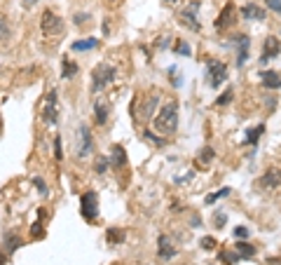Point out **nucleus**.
Here are the masks:
<instances>
[{"label": "nucleus", "mask_w": 281, "mask_h": 265, "mask_svg": "<svg viewBox=\"0 0 281 265\" xmlns=\"http://www.w3.org/2000/svg\"><path fill=\"white\" fill-rule=\"evenodd\" d=\"M152 127L159 136H174L178 129V101H167L152 117Z\"/></svg>", "instance_id": "nucleus-1"}, {"label": "nucleus", "mask_w": 281, "mask_h": 265, "mask_svg": "<svg viewBox=\"0 0 281 265\" xmlns=\"http://www.w3.org/2000/svg\"><path fill=\"white\" fill-rule=\"evenodd\" d=\"M115 78H117V68L113 63L108 61L96 63V68L92 71V94H103L105 89L113 85Z\"/></svg>", "instance_id": "nucleus-2"}, {"label": "nucleus", "mask_w": 281, "mask_h": 265, "mask_svg": "<svg viewBox=\"0 0 281 265\" xmlns=\"http://www.w3.org/2000/svg\"><path fill=\"white\" fill-rule=\"evenodd\" d=\"M94 153V136H92V129L87 124H80L78 132H75V155L80 159L89 158Z\"/></svg>", "instance_id": "nucleus-3"}, {"label": "nucleus", "mask_w": 281, "mask_h": 265, "mask_svg": "<svg viewBox=\"0 0 281 265\" xmlns=\"http://www.w3.org/2000/svg\"><path fill=\"white\" fill-rule=\"evenodd\" d=\"M199 0H190L185 7H181V12H178V21L183 24L185 28H190L192 33H199L202 31V24H199V19H197V12H199Z\"/></svg>", "instance_id": "nucleus-4"}, {"label": "nucleus", "mask_w": 281, "mask_h": 265, "mask_svg": "<svg viewBox=\"0 0 281 265\" xmlns=\"http://www.w3.org/2000/svg\"><path fill=\"white\" fill-rule=\"evenodd\" d=\"M40 113H43V120L49 124V127H54V124L59 122V92H56V89H49V92H47Z\"/></svg>", "instance_id": "nucleus-5"}, {"label": "nucleus", "mask_w": 281, "mask_h": 265, "mask_svg": "<svg viewBox=\"0 0 281 265\" xmlns=\"http://www.w3.org/2000/svg\"><path fill=\"white\" fill-rule=\"evenodd\" d=\"M80 213L87 223H94L98 218V195L94 190H87L80 197Z\"/></svg>", "instance_id": "nucleus-6"}, {"label": "nucleus", "mask_w": 281, "mask_h": 265, "mask_svg": "<svg viewBox=\"0 0 281 265\" xmlns=\"http://www.w3.org/2000/svg\"><path fill=\"white\" fill-rule=\"evenodd\" d=\"M206 80L213 89H218L225 80H228V63L220 61V59H211L206 63Z\"/></svg>", "instance_id": "nucleus-7"}, {"label": "nucleus", "mask_w": 281, "mask_h": 265, "mask_svg": "<svg viewBox=\"0 0 281 265\" xmlns=\"http://www.w3.org/2000/svg\"><path fill=\"white\" fill-rule=\"evenodd\" d=\"M40 31H43V36L52 38V36H59L63 31V19L52 12V9H45L43 17H40Z\"/></svg>", "instance_id": "nucleus-8"}, {"label": "nucleus", "mask_w": 281, "mask_h": 265, "mask_svg": "<svg viewBox=\"0 0 281 265\" xmlns=\"http://www.w3.org/2000/svg\"><path fill=\"white\" fill-rule=\"evenodd\" d=\"M159 110V94L157 92H150L145 97L140 99V106H139V120L140 122H152L155 113Z\"/></svg>", "instance_id": "nucleus-9"}, {"label": "nucleus", "mask_w": 281, "mask_h": 265, "mask_svg": "<svg viewBox=\"0 0 281 265\" xmlns=\"http://www.w3.org/2000/svg\"><path fill=\"white\" fill-rule=\"evenodd\" d=\"M237 14H239L237 5H234V2H228L225 7L220 9L218 19L213 21V26H216V31H220V33H225V31H230V28L234 26V21H237Z\"/></svg>", "instance_id": "nucleus-10"}, {"label": "nucleus", "mask_w": 281, "mask_h": 265, "mask_svg": "<svg viewBox=\"0 0 281 265\" xmlns=\"http://www.w3.org/2000/svg\"><path fill=\"white\" fill-rule=\"evenodd\" d=\"M157 256L159 261H174L178 256V247L169 235H159L157 237Z\"/></svg>", "instance_id": "nucleus-11"}, {"label": "nucleus", "mask_w": 281, "mask_h": 265, "mask_svg": "<svg viewBox=\"0 0 281 265\" xmlns=\"http://www.w3.org/2000/svg\"><path fill=\"white\" fill-rule=\"evenodd\" d=\"M281 54V40L274 36H267L263 43V52H260V63H267L272 61V59H277Z\"/></svg>", "instance_id": "nucleus-12"}, {"label": "nucleus", "mask_w": 281, "mask_h": 265, "mask_svg": "<svg viewBox=\"0 0 281 265\" xmlns=\"http://www.w3.org/2000/svg\"><path fill=\"white\" fill-rule=\"evenodd\" d=\"M281 186V169L279 167H270L263 176L258 178V188L260 190H274Z\"/></svg>", "instance_id": "nucleus-13"}, {"label": "nucleus", "mask_w": 281, "mask_h": 265, "mask_svg": "<svg viewBox=\"0 0 281 265\" xmlns=\"http://www.w3.org/2000/svg\"><path fill=\"white\" fill-rule=\"evenodd\" d=\"M234 47H237V68H241L248 61V50H251V38L246 33L234 36Z\"/></svg>", "instance_id": "nucleus-14"}, {"label": "nucleus", "mask_w": 281, "mask_h": 265, "mask_svg": "<svg viewBox=\"0 0 281 265\" xmlns=\"http://www.w3.org/2000/svg\"><path fill=\"white\" fill-rule=\"evenodd\" d=\"M94 120H96L98 127H103V124L110 120V101H108V99L98 97L96 101H94Z\"/></svg>", "instance_id": "nucleus-15"}, {"label": "nucleus", "mask_w": 281, "mask_h": 265, "mask_svg": "<svg viewBox=\"0 0 281 265\" xmlns=\"http://www.w3.org/2000/svg\"><path fill=\"white\" fill-rule=\"evenodd\" d=\"M239 14H241V19H246V21H265V9L260 7V5H255V2H248V5H244V7L239 9Z\"/></svg>", "instance_id": "nucleus-16"}, {"label": "nucleus", "mask_w": 281, "mask_h": 265, "mask_svg": "<svg viewBox=\"0 0 281 265\" xmlns=\"http://www.w3.org/2000/svg\"><path fill=\"white\" fill-rule=\"evenodd\" d=\"M110 167L113 169L127 167V151H124V146H120V143H115L113 151H110Z\"/></svg>", "instance_id": "nucleus-17"}, {"label": "nucleus", "mask_w": 281, "mask_h": 265, "mask_svg": "<svg viewBox=\"0 0 281 265\" xmlns=\"http://www.w3.org/2000/svg\"><path fill=\"white\" fill-rule=\"evenodd\" d=\"M260 82H263L265 89H272V92H277V89H281V73L263 71V73H260Z\"/></svg>", "instance_id": "nucleus-18"}, {"label": "nucleus", "mask_w": 281, "mask_h": 265, "mask_svg": "<svg viewBox=\"0 0 281 265\" xmlns=\"http://www.w3.org/2000/svg\"><path fill=\"white\" fill-rule=\"evenodd\" d=\"M234 251L239 254V258H241V261H248V258H253L255 254H258V249H255L253 244L244 242V239H239L237 244H234Z\"/></svg>", "instance_id": "nucleus-19"}, {"label": "nucleus", "mask_w": 281, "mask_h": 265, "mask_svg": "<svg viewBox=\"0 0 281 265\" xmlns=\"http://www.w3.org/2000/svg\"><path fill=\"white\" fill-rule=\"evenodd\" d=\"M124 237H127V232L122 228H108L105 230V242L110 244V247H117V244H122Z\"/></svg>", "instance_id": "nucleus-20"}, {"label": "nucleus", "mask_w": 281, "mask_h": 265, "mask_svg": "<svg viewBox=\"0 0 281 265\" xmlns=\"http://www.w3.org/2000/svg\"><path fill=\"white\" fill-rule=\"evenodd\" d=\"M78 63L75 61H70L68 56H66V59H63L61 61V78L63 80H70V78H75V75H78Z\"/></svg>", "instance_id": "nucleus-21"}, {"label": "nucleus", "mask_w": 281, "mask_h": 265, "mask_svg": "<svg viewBox=\"0 0 281 265\" xmlns=\"http://www.w3.org/2000/svg\"><path fill=\"white\" fill-rule=\"evenodd\" d=\"M263 132H265V124L263 122L255 124V127H251V129H248V134H246L244 143H246V146H255V143H258V139L263 136Z\"/></svg>", "instance_id": "nucleus-22"}, {"label": "nucleus", "mask_w": 281, "mask_h": 265, "mask_svg": "<svg viewBox=\"0 0 281 265\" xmlns=\"http://www.w3.org/2000/svg\"><path fill=\"white\" fill-rule=\"evenodd\" d=\"M94 47H98V40H96V38L75 40V43H73V52H89V50H94Z\"/></svg>", "instance_id": "nucleus-23"}, {"label": "nucleus", "mask_w": 281, "mask_h": 265, "mask_svg": "<svg viewBox=\"0 0 281 265\" xmlns=\"http://www.w3.org/2000/svg\"><path fill=\"white\" fill-rule=\"evenodd\" d=\"M108 169H110V158L96 155V159H94V171H96L98 176H103V174H108Z\"/></svg>", "instance_id": "nucleus-24"}, {"label": "nucleus", "mask_w": 281, "mask_h": 265, "mask_svg": "<svg viewBox=\"0 0 281 265\" xmlns=\"http://www.w3.org/2000/svg\"><path fill=\"white\" fill-rule=\"evenodd\" d=\"M213 158H216V151H213L211 146H204L202 151L197 153V162H199V164H209Z\"/></svg>", "instance_id": "nucleus-25"}, {"label": "nucleus", "mask_w": 281, "mask_h": 265, "mask_svg": "<svg viewBox=\"0 0 281 265\" xmlns=\"http://www.w3.org/2000/svg\"><path fill=\"white\" fill-rule=\"evenodd\" d=\"M218 256H220V261H223L225 265H234V263H239V261H241V258H239V254L234 251V249H232V251H220Z\"/></svg>", "instance_id": "nucleus-26"}, {"label": "nucleus", "mask_w": 281, "mask_h": 265, "mask_svg": "<svg viewBox=\"0 0 281 265\" xmlns=\"http://www.w3.org/2000/svg\"><path fill=\"white\" fill-rule=\"evenodd\" d=\"M230 195V188H220L218 193H209L206 197H204V202L206 204H213V202H218V200H223V197H228Z\"/></svg>", "instance_id": "nucleus-27"}, {"label": "nucleus", "mask_w": 281, "mask_h": 265, "mask_svg": "<svg viewBox=\"0 0 281 265\" xmlns=\"http://www.w3.org/2000/svg\"><path fill=\"white\" fill-rule=\"evenodd\" d=\"M232 99H234V87H228L218 99H216V106H228Z\"/></svg>", "instance_id": "nucleus-28"}, {"label": "nucleus", "mask_w": 281, "mask_h": 265, "mask_svg": "<svg viewBox=\"0 0 281 265\" xmlns=\"http://www.w3.org/2000/svg\"><path fill=\"white\" fill-rule=\"evenodd\" d=\"M9 36H12V28H9V21L5 17H0V43H5V40H9Z\"/></svg>", "instance_id": "nucleus-29"}, {"label": "nucleus", "mask_w": 281, "mask_h": 265, "mask_svg": "<svg viewBox=\"0 0 281 265\" xmlns=\"http://www.w3.org/2000/svg\"><path fill=\"white\" fill-rule=\"evenodd\" d=\"M54 159L61 162L63 159V148H61V134H54Z\"/></svg>", "instance_id": "nucleus-30"}, {"label": "nucleus", "mask_w": 281, "mask_h": 265, "mask_svg": "<svg viewBox=\"0 0 281 265\" xmlns=\"http://www.w3.org/2000/svg\"><path fill=\"white\" fill-rule=\"evenodd\" d=\"M5 244H7V251H9V254H14V251L21 247V237H19V235H9V237L5 239Z\"/></svg>", "instance_id": "nucleus-31"}, {"label": "nucleus", "mask_w": 281, "mask_h": 265, "mask_svg": "<svg viewBox=\"0 0 281 265\" xmlns=\"http://www.w3.org/2000/svg\"><path fill=\"white\" fill-rule=\"evenodd\" d=\"M225 223H228V213L225 212H216L213 213V225H216V228H225Z\"/></svg>", "instance_id": "nucleus-32"}, {"label": "nucleus", "mask_w": 281, "mask_h": 265, "mask_svg": "<svg viewBox=\"0 0 281 265\" xmlns=\"http://www.w3.org/2000/svg\"><path fill=\"white\" fill-rule=\"evenodd\" d=\"M31 237L33 239H43L45 237V228H43V223L40 221L33 223V228H31Z\"/></svg>", "instance_id": "nucleus-33"}, {"label": "nucleus", "mask_w": 281, "mask_h": 265, "mask_svg": "<svg viewBox=\"0 0 281 265\" xmlns=\"http://www.w3.org/2000/svg\"><path fill=\"white\" fill-rule=\"evenodd\" d=\"M216 237H202V249L204 251H216Z\"/></svg>", "instance_id": "nucleus-34"}, {"label": "nucleus", "mask_w": 281, "mask_h": 265, "mask_svg": "<svg viewBox=\"0 0 281 265\" xmlns=\"http://www.w3.org/2000/svg\"><path fill=\"white\" fill-rule=\"evenodd\" d=\"M174 50H176L178 54H183V56H190V54H192V50H190V45H187V43H181V40L176 43Z\"/></svg>", "instance_id": "nucleus-35"}, {"label": "nucleus", "mask_w": 281, "mask_h": 265, "mask_svg": "<svg viewBox=\"0 0 281 265\" xmlns=\"http://www.w3.org/2000/svg\"><path fill=\"white\" fill-rule=\"evenodd\" d=\"M33 186L38 188V193H40V195H47V183H45L43 176H35L33 178Z\"/></svg>", "instance_id": "nucleus-36"}, {"label": "nucleus", "mask_w": 281, "mask_h": 265, "mask_svg": "<svg viewBox=\"0 0 281 265\" xmlns=\"http://www.w3.org/2000/svg\"><path fill=\"white\" fill-rule=\"evenodd\" d=\"M143 136H145L148 141H152V143H155V146H164V143H167V141H164V139H162V136H155V134H152V132H145V134H143Z\"/></svg>", "instance_id": "nucleus-37"}, {"label": "nucleus", "mask_w": 281, "mask_h": 265, "mask_svg": "<svg viewBox=\"0 0 281 265\" xmlns=\"http://www.w3.org/2000/svg\"><path fill=\"white\" fill-rule=\"evenodd\" d=\"M267 2V7L272 9L274 14H281V0H265Z\"/></svg>", "instance_id": "nucleus-38"}, {"label": "nucleus", "mask_w": 281, "mask_h": 265, "mask_svg": "<svg viewBox=\"0 0 281 265\" xmlns=\"http://www.w3.org/2000/svg\"><path fill=\"white\" fill-rule=\"evenodd\" d=\"M234 237H237V239H246V237H248V228H244V225L234 228Z\"/></svg>", "instance_id": "nucleus-39"}, {"label": "nucleus", "mask_w": 281, "mask_h": 265, "mask_svg": "<svg viewBox=\"0 0 281 265\" xmlns=\"http://www.w3.org/2000/svg\"><path fill=\"white\" fill-rule=\"evenodd\" d=\"M35 2H38V0H24V7H33Z\"/></svg>", "instance_id": "nucleus-40"}, {"label": "nucleus", "mask_w": 281, "mask_h": 265, "mask_svg": "<svg viewBox=\"0 0 281 265\" xmlns=\"http://www.w3.org/2000/svg\"><path fill=\"white\" fill-rule=\"evenodd\" d=\"M0 265H7V258H5V254H0Z\"/></svg>", "instance_id": "nucleus-41"}, {"label": "nucleus", "mask_w": 281, "mask_h": 265, "mask_svg": "<svg viewBox=\"0 0 281 265\" xmlns=\"http://www.w3.org/2000/svg\"><path fill=\"white\" fill-rule=\"evenodd\" d=\"M164 2H167V5H176V2H178V0H164Z\"/></svg>", "instance_id": "nucleus-42"}]
</instances>
